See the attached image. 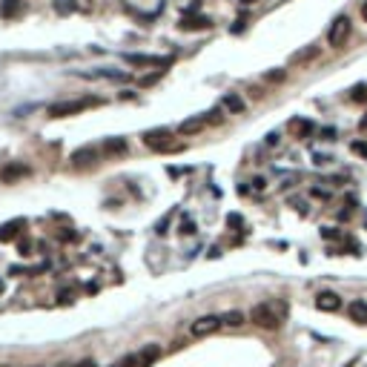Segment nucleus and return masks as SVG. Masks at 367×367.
I'll return each instance as SVG.
<instances>
[{
	"mask_svg": "<svg viewBox=\"0 0 367 367\" xmlns=\"http://www.w3.org/2000/svg\"><path fill=\"white\" fill-rule=\"evenodd\" d=\"M344 367H353V361H350V364H344Z\"/></svg>",
	"mask_w": 367,
	"mask_h": 367,
	"instance_id": "c9c22d12",
	"label": "nucleus"
},
{
	"mask_svg": "<svg viewBox=\"0 0 367 367\" xmlns=\"http://www.w3.org/2000/svg\"><path fill=\"white\" fill-rule=\"evenodd\" d=\"M144 144L149 146V149H155V152L172 149V129H166V126H161V129H149L144 135Z\"/></svg>",
	"mask_w": 367,
	"mask_h": 367,
	"instance_id": "20e7f679",
	"label": "nucleus"
},
{
	"mask_svg": "<svg viewBox=\"0 0 367 367\" xmlns=\"http://www.w3.org/2000/svg\"><path fill=\"white\" fill-rule=\"evenodd\" d=\"M0 290H3V281H0Z\"/></svg>",
	"mask_w": 367,
	"mask_h": 367,
	"instance_id": "e433bc0d",
	"label": "nucleus"
},
{
	"mask_svg": "<svg viewBox=\"0 0 367 367\" xmlns=\"http://www.w3.org/2000/svg\"><path fill=\"white\" fill-rule=\"evenodd\" d=\"M221 324H227V327H241V324H244V313H241V310H230V313L221 316Z\"/></svg>",
	"mask_w": 367,
	"mask_h": 367,
	"instance_id": "6ab92c4d",
	"label": "nucleus"
},
{
	"mask_svg": "<svg viewBox=\"0 0 367 367\" xmlns=\"http://www.w3.org/2000/svg\"><path fill=\"white\" fill-rule=\"evenodd\" d=\"M353 152H359L361 158H367V144H361V141L359 144H353Z\"/></svg>",
	"mask_w": 367,
	"mask_h": 367,
	"instance_id": "393cba45",
	"label": "nucleus"
},
{
	"mask_svg": "<svg viewBox=\"0 0 367 367\" xmlns=\"http://www.w3.org/2000/svg\"><path fill=\"white\" fill-rule=\"evenodd\" d=\"M321 235H324V238H333V241H338V238H341V232L333 230V227H321Z\"/></svg>",
	"mask_w": 367,
	"mask_h": 367,
	"instance_id": "b1692460",
	"label": "nucleus"
},
{
	"mask_svg": "<svg viewBox=\"0 0 367 367\" xmlns=\"http://www.w3.org/2000/svg\"><path fill=\"white\" fill-rule=\"evenodd\" d=\"M230 227H244V221H241L238 215H230Z\"/></svg>",
	"mask_w": 367,
	"mask_h": 367,
	"instance_id": "cd10ccee",
	"label": "nucleus"
},
{
	"mask_svg": "<svg viewBox=\"0 0 367 367\" xmlns=\"http://www.w3.org/2000/svg\"><path fill=\"white\" fill-rule=\"evenodd\" d=\"M98 158H101V149H98V146H83V149H75L72 152L75 164H95Z\"/></svg>",
	"mask_w": 367,
	"mask_h": 367,
	"instance_id": "ddd939ff",
	"label": "nucleus"
},
{
	"mask_svg": "<svg viewBox=\"0 0 367 367\" xmlns=\"http://www.w3.org/2000/svg\"><path fill=\"white\" fill-rule=\"evenodd\" d=\"M181 232H184V235H189V232H195V230H192V221H184V224H181Z\"/></svg>",
	"mask_w": 367,
	"mask_h": 367,
	"instance_id": "bb28decb",
	"label": "nucleus"
},
{
	"mask_svg": "<svg viewBox=\"0 0 367 367\" xmlns=\"http://www.w3.org/2000/svg\"><path fill=\"white\" fill-rule=\"evenodd\" d=\"M313 129H316V126H313L307 118H293V121L287 123V132L293 138H310L313 135Z\"/></svg>",
	"mask_w": 367,
	"mask_h": 367,
	"instance_id": "6e6552de",
	"label": "nucleus"
},
{
	"mask_svg": "<svg viewBox=\"0 0 367 367\" xmlns=\"http://www.w3.org/2000/svg\"><path fill=\"white\" fill-rule=\"evenodd\" d=\"M224 324H221V316H201L195 318L192 327H189V333H192L195 338H204V336H212V333H218Z\"/></svg>",
	"mask_w": 367,
	"mask_h": 367,
	"instance_id": "39448f33",
	"label": "nucleus"
},
{
	"mask_svg": "<svg viewBox=\"0 0 367 367\" xmlns=\"http://www.w3.org/2000/svg\"><path fill=\"white\" fill-rule=\"evenodd\" d=\"M209 26H212V20H209V17H184V20H181V29H184V32L209 29Z\"/></svg>",
	"mask_w": 367,
	"mask_h": 367,
	"instance_id": "f3484780",
	"label": "nucleus"
},
{
	"mask_svg": "<svg viewBox=\"0 0 367 367\" xmlns=\"http://www.w3.org/2000/svg\"><path fill=\"white\" fill-rule=\"evenodd\" d=\"M23 3L20 0H3V15H20Z\"/></svg>",
	"mask_w": 367,
	"mask_h": 367,
	"instance_id": "aec40b11",
	"label": "nucleus"
},
{
	"mask_svg": "<svg viewBox=\"0 0 367 367\" xmlns=\"http://www.w3.org/2000/svg\"><path fill=\"white\" fill-rule=\"evenodd\" d=\"M267 144L275 146V144H278V135H275V132H273V135H267Z\"/></svg>",
	"mask_w": 367,
	"mask_h": 367,
	"instance_id": "c756f323",
	"label": "nucleus"
},
{
	"mask_svg": "<svg viewBox=\"0 0 367 367\" xmlns=\"http://www.w3.org/2000/svg\"><path fill=\"white\" fill-rule=\"evenodd\" d=\"M318 52H321L318 46H307V49H298L293 58H290V63L298 66V63H307V60H316V58H318Z\"/></svg>",
	"mask_w": 367,
	"mask_h": 367,
	"instance_id": "dca6fc26",
	"label": "nucleus"
},
{
	"mask_svg": "<svg viewBox=\"0 0 367 367\" xmlns=\"http://www.w3.org/2000/svg\"><path fill=\"white\" fill-rule=\"evenodd\" d=\"M284 78H287V69H273V72H267V75H264L267 83H281Z\"/></svg>",
	"mask_w": 367,
	"mask_h": 367,
	"instance_id": "412c9836",
	"label": "nucleus"
},
{
	"mask_svg": "<svg viewBox=\"0 0 367 367\" xmlns=\"http://www.w3.org/2000/svg\"><path fill=\"white\" fill-rule=\"evenodd\" d=\"M101 149H103V155H109V158H121V155L129 152V144H126V138H106Z\"/></svg>",
	"mask_w": 367,
	"mask_h": 367,
	"instance_id": "0eeeda50",
	"label": "nucleus"
},
{
	"mask_svg": "<svg viewBox=\"0 0 367 367\" xmlns=\"http://www.w3.org/2000/svg\"><path fill=\"white\" fill-rule=\"evenodd\" d=\"M321 138H324V141H336V129H330V126L321 129Z\"/></svg>",
	"mask_w": 367,
	"mask_h": 367,
	"instance_id": "a878e982",
	"label": "nucleus"
},
{
	"mask_svg": "<svg viewBox=\"0 0 367 367\" xmlns=\"http://www.w3.org/2000/svg\"><path fill=\"white\" fill-rule=\"evenodd\" d=\"M252 324H258L261 330H278L281 321L287 318V301H278V298H270L264 304H255L250 310Z\"/></svg>",
	"mask_w": 367,
	"mask_h": 367,
	"instance_id": "f257e3e1",
	"label": "nucleus"
},
{
	"mask_svg": "<svg viewBox=\"0 0 367 367\" xmlns=\"http://www.w3.org/2000/svg\"><path fill=\"white\" fill-rule=\"evenodd\" d=\"M359 126H361V132H367V118H364V121L359 123Z\"/></svg>",
	"mask_w": 367,
	"mask_h": 367,
	"instance_id": "473e14b6",
	"label": "nucleus"
},
{
	"mask_svg": "<svg viewBox=\"0 0 367 367\" xmlns=\"http://www.w3.org/2000/svg\"><path fill=\"white\" fill-rule=\"evenodd\" d=\"M241 3H255V0H241Z\"/></svg>",
	"mask_w": 367,
	"mask_h": 367,
	"instance_id": "f704fd0d",
	"label": "nucleus"
},
{
	"mask_svg": "<svg viewBox=\"0 0 367 367\" xmlns=\"http://www.w3.org/2000/svg\"><path fill=\"white\" fill-rule=\"evenodd\" d=\"M0 367H9V364H0Z\"/></svg>",
	"mask_w": 367,
	"mask_h": 367,
	"instance_id": "4c0bfd02",
	"label": "nucleus"
},
{
	"mask_svg": "<svg viewBox=\"0 0 367 367\" xmlns=\"http://www.w3.org/2000/svg\"><path fill=\"white\" fill-rule=\"evenodd\" d=\"M204 118H187V121H181V126H178V132L181 135H198V132L204 129Z\"/></svg>",
	"mask_w": 367,
	"mask_h": 367,
	"instance_id": "2eb2a0df",
	"label": "nucleus"
},
{
	"mask_svg": "<svg viewBox=\"0 0 367 367\" xmlns=\"http://www.w3.org/2000/svg\"><path fill=\"white\" fill-rule=\"evenodd\" d=\"M353 32V23L347 15H338L336 20L330 23V29H327V44L333 46V49H341V46L347 44V37H350Z\"/></svg>",
	"mask_w": 367,
	"mask_h": 367,
	"instance_id": "f03ea898",
	"label": "nucleus"
},
{
	"mask_svg": "<svg viewBox=\"0 0 367 367\" xmlns=\"http://www.w3.org/2000/svg\"><path fill=\"white\" fill-rule=\"evenodd\" d=\"M29 175H32V169L26 164H20V161H15V164H9L0 169V181H3V184H17V181L29 178Z\"/></svg>",
	"mask_w": 367,
	"mask_h": 367,
	"instance_id": "423d86ee",
	"label": "nucleus"
},
{
	"mask_svg": "<svg viewBox=\"0 0 367 367\" xmlns=\"http://www.w3.org/2000/svg\"><path fill=\"white\" fill-rule=\"evenodd\" d=\"M129 66H166L169 58H152V55H126Z\"/></svg>",
	"mask_w": 367,
	"mask_h": 367,
	"instance_id": "f8f14e48",
	"label": "nucleus"
},
{
	"mask_svg": "<svg viewBox=\"0 0 367 367\" xmlns=\"http://www.w3.org/2000/svg\"><path fill=\"white\" fill-rule=\"evenodd\" d=\"M75 6H78L75 0H55V9H58L60 15H69V12H72Z\"/></svg>",
	"mask_w": 367,
	"mask_h": 367,
	"instance_id": "4be33fe9",
	"label": "nucleus"
},
{
	"mask_svg": "<svg viewBox=\"0 0 367 367\" xmlns=\"http://www.w3.org/2000/svg\"><path fill=\"white\" fill-rule=\"evenodd\" d=\"M221 103H224V109H227V112H232V115H244V109H247V101H244L238 92H227Z\"/></svg>",
	"mask_w": 367,
	"mask_h": 367,
	"instance_id": "9d476101",
	"label": "nucleus"
},
{
	"mask_svg": "<svg viewBox=\"0 0 367 367\" xmlns=\"http://www.w3.org/2000/svg\"><path fill=\"white\" fill-rule=\"evenodd\" d=\"M316 307L321 310V313H336V310H341V298H338L336 293H318Z\"/></svg>",
	"mask_w": 367,
	"mask_h": 367,
	"instance_id": "1a4fd4ad",
	"label": "nucleus"
},
{
	"mask_svg": "<svg viewBox=\"0 0 367 367\" xmlns=\"http://www.w3.org/2000/svg\"><path fill=\"white\" fill-rule=\"evenodd\" d=\"M78 367H95V364H92V361H83V364H78Z\"/></svg>",
	"mask_w": 367,
	"mask_h": 367,
	"instance_id": "72a5a7b5",
	"label": "nucleus"
},
{
	"mask_svg": "<svg viewBox=\"0 0 367 367\" xmlns=\"http://www.w3.org/2000/svg\"><path fill=\"white\" fill-rule=\"evenodd\" d=\"M350 98L353 101H367V87H353V92H350Z\"/></svg>",
	"mask_w": 367,
	"mask_h": 367,
	"instance_id": "5701e85b",
	"label": "nucleus"
},
{
	"mask_svg": "<svg viewBox=\"0 0 367 367\" xmlns=\"http://www.w3.org/2000/svg\"><path fill=\"white\" fill-rule=\"evenodd\" d=\"M72 290H63V293H60V301H72Z\"/></svg>",
	"mask_w": 367,
	"mask_h": 367,
	"instance_id": "c85d7f7f",
	"label": "nucleus"
},
{
	"mask_svg": "<svg viewBox=\"0 0 367 367\" xmlns=\"http://www.w3.org/2000/svg\"><path fill=\"white\" fill-rule=\"evenodd\" d=\"M158 359H161V347H158V344H146L144 350L135 356L138 367H149V364H155Z\"/></svg>",
	"mask_w": 367,
	"mask_h": 367,
	"instance_id": "9b49d317",
	"label": "nucleus"
},
{
	"mask_svg": "<svg viewBox=\"0 0 367 367\" xmlns=\"http://www.w3.org/2000/svg\"><path fill=\"white\" fill-rule=\"evenodd\" d=\"M350 318L359 324H367V304L364 301H353L350 304Z\"/></svg>",
	"mask_w": 367,
	"mask_h": 367,
	"instance_id": "a211bd4d",
	"label": "nucleus"
},
{
	"mask_svg": "<svg viewBox=\"0 0 367 367\" xmlns=\"http://www.w3.org/2000/svg\"><path fill=\"white\" fill-rule=\"evenodd\" d=\"M98 98H87V101H58L49 106V115L52 118H72V115H80L83 109L95 106Z\"/></svg>",
	"mask_w": 367,
	"mask_h": 367,
	"instance_id": "7ed1b4c3",
	"label": "nucleus"
},
{
	"mask_svg": "<svg viewBox=\"0 0 367 367\" xmlns=\"http://www.w3.org/2000/svg\"><path fill=\"white\" fill-rule=\"evenodd\" d=\"M26 227V221L23 218H17V221H12V224H3L0 227V241H9V238H17L20 235V230Z\"/></svg>",
	"mask_w": 367,
	"mask_h": 367,
	"instance_id": "4468645a",
	"label": "nucleus"
},
{
	"mask_svg": "<svg viewBox=\"0 0 367 367\" xmlns=\"http://www.w3.org/2000/svg\"><path fill=\"white\" fill-rule=\"evenodd\" d=\"M361 20L367 23V0H364V3H361Z\"/></svg>",
	"mask_w": 367,
	"mask_h": 367,
	"instance_id": "2f4dec72",
	"label": "nucleus"
},
{
	"mask_svg": "<svg viewBox=\"0 0 367 367\" xmlns=\"http://www.w3.org/2000/svg\"><path fill=\"white\" fill-rule=\"evenodd\" d=\"M250 95H252V98H255V101H258V98H261V95H264V92H261L258 87H252V89H250Z\"/></svg>",
	"mask_w": 367,
	"mask_h": 367,
	"instance_id": "7c9ffc66",
	"label": "nucleus"
}]
</instances>
